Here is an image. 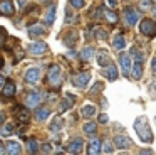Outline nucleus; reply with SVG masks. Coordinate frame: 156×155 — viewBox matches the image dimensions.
Segmentation results:
<instances>
[{
	"label": "nucleus",
	"instance_id": "f257e3e1",
	"mask_svg": "<svg viewBox=\"0 0 156 155\" xmlns=\"http://www.w3.org/2000/svg\"><path fill=\"white\" fill-rule=\"evenodd\" d=\"M134 131L141 138V142H144V143H151L153 142V131L144 116H139L134 120Z\"/></svg>",
	"mask_w": 156,
	"mask_h": 155
},
{
	"label": "nucleus",
	"instance_id": "f03ea898",
	"mask_svg": "<svg viewBox=\"0 0 156 155\" xmlns=\"http://www.w3.org/2000/svg\"><path fill=\"white\" fill-rule=\"evenodd\" d=\"M139 30H141L143 36L154 37L156 36V24L153 22L151 19H144V20H141V24H139Z\"/></svg>",
	"mask_w": 156,
	"mask_h": 155
},
{
	"label": "nucleus",
	"instance_id": "7ed1b4c3",
	"mask_svg": "<svg viewBox=\"0 0 156 155\" xmlns=\"http://www.w3.org/2000/svg\"><path fill=\"white\" fill-rule=\"evenodd\" d=\"M124 19L128 22V25H136L139 22V12L134 7H126L124 9Z\"/></svg>",
	"mask_w": 156,
	"mask_h": 155
},
{
	"label": "nucleus",
	"instance_id": "20e7f679",
	"mask_svg": "<svg viewBox=\"0 0 156 155\" xmlns=\"http://www.w3.org/2000/svg\"><path fill=\"white\" fill-rule=\"evenodd\" d=\"M49 83L54 84V86H61L62 76H61V67L59 66H52L49 69Z\"/></svg>",
	"mask_w": 156,
	"mask_h": 155
},
{
	"label": "nucleus",
	"instance_id": "39448f33",
	"mask_svg": "<svg viewBox=\"0 0 156 155\" xmlns=\"http://www.w3.org/2000/svg\"><path fill=\"white\" fill-rule=\"evenodd\" d=\"M42 101V94L41 93H35V91H32V93L27 94V100H25V104H27V108H35L39 106Z\"/></svg>",
	"mask_w": 156,
	"mask_h": 155
},
{
	"label": "nucleus",
	"instance_id": "423d86ee",
	"mask_svg": "<svg viewBox=\"0 0 156 155\" xmlns=\"http://www.w3.org/2000/svg\"><path fill=\"white\" fill-rule=\"evenodd\" d=\"M41 78V69L39 67H30V69L25 73V83L29 84H35Z\"/></svg>",
	"mask_w": 156,
	"mask_h": 155
},
{
	"label": "nucleus",
	"instance_id": "0eeeda50",
	"mask_svg": "<svg viewBox=\"0 0 156 155\" xmlns=\"http://www.w3.org/2000/svg\"><path fill=\"white\" fill-rule=\"evenodd\" d=\"M47 51V44L45 42H34L29 46V52L32 54V56H42V54Z\"/></svg>",
	"mask_w": 156,
	"mask_h": 155
},
{
	"label": "nucleus",
	"instance_id": "6e6552de",
	"mask_svg": "<svg viewBox=\"0 0 156 155\" xmlns=\"http://www.w3.org/2000/svg\"><path fill=\"white\" fill-rule=\"evenodd\" d=\"M89 79H91V73H87V71H84V73L77 74V76L74 78V86L77 88H86L89 83Z\"/></svg>",
	"mask_w": 156,
	"mask_h": 155
},
{
	"label": "nucleus",
	"instance_id": "1a4fd4ad",
	"mask_svg": "<svg viewBox=\"0 0 156 155\" xmlns=\"http://www.w3.org/2000/svg\"><path fill=\"white\" fill-rule=\"evenodd\" d=\"M114 145H116V148H129L133 145V142H131V138H128L126 135H116Z\"/></svg>",
	"mask_w": 156,
	"mask_h": 155
},
{
	"label": "nucleus",
	"instance_id": "9d476101",
	"mask_svg": "<svg viewBox=\"0 0 156 155\" xmlns=\"http://www.w3.org/2000/svg\"><path fill=\"white\" fill-rule=\"evenodd\" d=\"M119 64H121V71L122 74H126L128 76L129 74V69H131V59H129L128 54H119Z\"/></svg>",
	"mask_w": 156,
	"mask_h": 155
},
{
	"label": "nucleus",
	"instance_id": "9b49d317",
	"mask_svg": "<svg viewBox=\"0 0 156 155\" xmlns=\"http://www.w3.org/2000/svg\"><path fill=\"white\" fill-rule=\"evenodd\" d=\"M0 12L4 13V15H14L15 7L12 3V0H2V3H0Z\"/></svg>",
	"mask_w": 156,
	"mask_h": 155
},
{
	"label": "nucleus",
	"instance_id": "f8f14e48",
	"mask_svg": "<svg viewBox=\"0 0 156 155\" xmlns=\"http://www.w3.org/2000/svg\"><path fill=\"white\" fill-rule=\"evenodd\" d=\"M82 147H84V142H82L81 138H76V140H72L71 143H69L67 150L71 152V153H79V152L82 150Z\"/></svg>",
	"mask_w": 156,
	"mask_h": 155
},
{
	"label": "nucleus",
	"instance_id": "ddd939ff",
	"mask_svg": "<svg viewBox=\"0 0 156 155\" xmlns=\"http://www.w3.org/2000/svg\"><path fill=\"white\" fill-rule=\"evenodd\" d=\"M15 115H17V120L20 121V123H29V118H30V115H29L27 108H17V111H15Z\"/></svg>",
	"mask_w": 156,
	"mask_h": 155
},
{
	"label": "nucleus",
	"instance_id": "4468645a",
	"mask_svg": "<svg viewBox=\"0 0 156 155\" xmlns=\"http://www.w3.org/2000/svg\"><path fill=\"white\" fill-rule=\"evenodd\" d=\"M2 94H4L5 98L15 94V83H14V81H5L4 88H2Z\"/></svg>",
	"mask_w": 156,
	"mask_h": 155
},
{
	"label": "nucleus",
	"instance_id": "2eb2a0df",
	"mask_svg": "<svg viewBox=\"0 0 156 155\" xmlns=\"http://www.w3.org/2000/svg\"><path fill=\"white\" fill-rule=\"evenodd\" d=\"M99 152H102V147H101V143H99V140H92L91 143H89V148H87V153L89 155H98Z\"/></svg>",
	"mask_w": 156,
	"mask_h": 155
},
{
	"label": "nucleus",
	"instance_id": "dca6fc26",
	"mask_svg": "<svg viewBox=\"0 0 156 155\" xmlns=\"http://www.w3.org/2000/svg\"><path fill=\"white\" fill-rule=\"evenodd\" d=\"M118 74H119L118 73V67L112 66V64H109V67L104 71V76L108 78L109 81H116V79H118Z\"/></svg>",
	"mask_w": 156,
	"mask_h": 155
},
{
	"label": "nucleus",
	"instance_id": "f3484780",
	"mask_svg": "<svg viewBox=\"0 0 156 155\" xmlns=\"http://www.w3.org/2000/svg\"><path fill=\"white\" fill-rule=\"evenodd\" d=\"M133 76H134V79H139L143 76V61H134V64H133Z\"/></svg>",
	"mask_w": 156,
	"mask_h": 155
},
{
	"label": "nucleus",
	"instance_id": "a211bd4d",
	"mask_svg": "<svg viewBox=\"0 0 156 155\" xmlns=\"http://www.w3.org/2000/svg\"><path fill=\"white\" fill-rule=\"evenodd\" d=\"M45 34V29L42 25H32V27H29V36L30 37H37V36H44Z\"/></svg>",
	"mask_w": 156,
	"mask_h": 155
},
{
	"label": "nucleus",
	"instance_id": "6ab92c4d",
	"mask_svg": "<svg viewBox=\"0 0 156 155\" xmlns=\"http://www.w3.org/2000/svg\"><path fill=\"white\" fill-rule=\"evenodd\" d=\"M49 115H51V111H49L47 108H37V110H35V118H37L39 121H45L49 118Z\"/></svg>",
	"mask_w": 156,
	"mask_h": 155
},
{
	"label": "nucleus",
	"instance_id": "aec40b11",
	"mask_svg": "<svg viewBox=\"0 0 156 155\" xmlns=\"http://www.w3.org/2000/svg\"><path fill=\"white\" fill-rule=\"evenodd\" d=\"M112 46H114V49L122 51V49L126 47V40H124V37H122V36H116V37H114V40H112Z\"/></svg>",
	"mask_w": 156,
	"mask_h": 155
},
{
	"label": "nucleus",
	"instance_id": "412c9836",
	"mask_svg": "<svg viewBox=\"0 0 156 155\" xmlns=\"http://www.w3.org/2000/svg\"><path fill=\"white\" fill-rule=\"evenodd\" d=\"M54 20H55V7L51 5V7H49V10H47V13H45V24L51 25Z\"/></svg>",
	"mask_w": 156,
	"mask_h": 155
},
{
	"label": "nucleus",
	"instance_id": "4be33fe9",
	"mask_svg": "<svg viewBox=\"0 0 156 155\" xmlns=\"http://www.w3.org/2000/svg\"><path fill=\"white\" fill-rule=\"evenodd\" d=\"M7 153H20V143H19V142H9L7 143Z\"/></svg>",
	"mask_w": 156,
	"mask_h": 155
},
{
	"label": "nucleus",
	"instance_id": "5701e85b",
	"mask_svg": "<svg viewBox=\"0 0 156 155\" xmlns=\"http://www.w3.org/2000/svg\"><path fill=\"white\" fill-rule=\"evenodd\" d=\"M76 39H77V32H74V30H71V32L66 36V40L64 42L67 44L69 47H74V44H76Z\"/></svg>",
	"mask_w": 156,
	"mask_h": 155
},
{
	"label": "nucleus",
	"instance_id": "b1692460",
	"mask_svg": "<svg viewBox=\"0 0 156 155\" xmlns=\"http://www.w3.org/2000/svg\"><path fill=\"white\" fill-rule=\"evenodd\" d=\"M92 54H94V47H84V49L81 51V59L89 61L92 57Z\"/></svg>",
	"mask_w": 156,
	"mask_h": 155
},
{
	"label": "nucleus",
	"instance_id": "393cba45",
	"mask_svg": "<svg viewBox=\"0 0 156 155\" xmlns=\"http://www.w3.org/2000/svg\"><path fill=\"white\" fill-rule=\"evenodd\" d=\"M81 113H82V116H84V118H91V116H94V115H96V108L91 106V104H87V106L82 108Z\"/></svg>",
	"mask_w": 156,
	"mask_h": 155
},
{
	"label": "nucleus",
	"instance_id": "a878e982",
	"mask_svg": "<svg viewBox=\"0 0 156 155\" xmlns=\"http://www.w3.org/2000/svg\"><path fill=\"white\" fill-rule=\"evenodd\" d=\"M98 62L101 64V66H106V64L109 62V56L106 51H99L98 52Z\"/></svg>",
	"mask_w": 156,
	"mask_h": 155
},
{
	"label": "nucleus",
	"instance_id": "bb28decb",
	"mask_svg": "<svg viewBox=\"0 0 156 155\" xmlns=\"http://www.w3.org/2000/svg\"><path fill=\"white\" fill-rule=\"evenodd\" d=\"M14 130H15V128H14V123H5L4 127H2L0 135H2V137H9V135H10Z\"/></svg>",
	"mask_w": 156,
	"mask_h": 155
},
{
	"label": "nucleus",
	"instance_id": "cd10ccee",
	"mask_svg": "<svg viewBox=\"0 0 156 155\" xmlns=\"http://www.w3.org/2000/svg\"><path fill=\"white\" fill-rule=\"evenodd\" d=\"M27 148H29V152H30V153H35V152L39 150V143H37V140H34V138H30V140L27 142Z\"/></svg>",
	"mask_w": 156,
	"mask_h": 155
},
{
	"label": "nucleus",
	"instance_id": "c85d7f7f",
	"mask_svg": "<svg viewBox=\"0 0 156 155\" xmlns=\"http://www.w3.org/2000/svg\"><path fill=\"white\" fill-rule=\"evenodd\" d=\"M104 17H106V20H108V22H111V24L118 22V15H116V13H112L111 10H104Z\"/></svg>",
	"mask_w": 156,
	"mask_h": 155
},
{
	"label": "nucleus",
	"instance_id": "c756f323",
	"mask_svg": "<svg viewBox=\"0 0 156 155\" xmlns=\"http://www.w3.org/2000/svg\"><path fill=\"white\" fill-rule=\"evenodd\" d=\"M62 127H64V121H62L61 118H55L54 123H51V130H52V131H59Z\"/></svg>",
	"mask_w": 156,
	"mask_h": 155
},
{
	"label": "nucleus",
	"instance_id": "7c9ffc66",
	"mask_svg": "<svg viewBox=\"0 0 156 155\" xmlns=\"http://www.w3.org/2000/svg\"><path fill=\"white\" fill-rule=\"evenodd\" d=\"M72 103H74V96H72V94H71V100L67 101V98H66V100H64V101H62V103H61V106H59V110H61V111L67 110V108H71V106H72Z\"/></svg>",
	"mask_w": 156,
	"mask_h": 155
},
{
	"label": "nucleus",
	"instance_id": "2f4dec72",
	"mask_svg": "<svg viewBox=\"0 0 156 155\" xmlns=\"http://www.w3.org/2000/svg\"><path fill=\"white\" fill-rule=\"evenodd\" d=\"M82 130H84L86 133H94L96 131V123L94 121H89V123H86L84 127H82Z\"/></svg>",
	"mask_w": 156,
	"mask_h": 155
},
{
	"label": "nucleus",
	"instance_id": "473e14b6",
	"mask_svg": "<svg viewBox=\"0 0 156 155\" xmlns=\"http://www.w3.org/2000/svg\"><path fill=\"white\" fill-rule=\"evenodd\" d=\"M131 54H133V57H134V61H143V59H144L143 52L139 49H136V47H133V49H131Z\"/></svg>",
	"mask_w": 156,
	"mask_h": 155
},
{
	"label": "nucleus",
	"instance_id": "72a5a7b5",
	"mask_svg": "<svg viewBox=\"0 0 156 155\" xmlns=\"http://www.w3.org/2000/svg\"><path fill=\"white\" fill-rule=\"evenodd\" d=\"M69 3H71L74 9H82V7L86 5V0H69Z\"/></svg>",
	"mask_w": 156,
	"mask_h": 155
},
{
	"label": "nucleus",
	"instance_id": "f704fd0d",
	"mask_svg": "<svg viewBox=\"0 0 156 155\" xmlns=\"http://www.w3.org/2000/svg\"><path fill=\"white\" fill-rule=\"evenodd\" d=\"M112 150H114V148H112V143H111V142H104V143H102V152H106V153H111Z\"/></svg>",
	"mask_w": 156,
	"mask_h": 155
},
{
	"label": "nucleus",
	"instance_id": "c9c22d12",
	"mask_svg": "<svg viewBox=\"0 0 156 155\" xmlns=\"http://www.w3.org/2000/svg\"><path fill=\"white\" fill-rule=\"evenodd\" d=\"M153 7V0H141V9L143 10H149Z\"/></svg>",
	"mask_w": 156,
	"mask_h": 155
},
{
	"label": "nucleus",
	"instance_id": "e433bc0d",
	"mask_svg": "<svg viewBox=\"0 0 156 155\" xmlns=\"http://www.w3.org/2000/svg\"><path fill=\"white\" fill-rule=\"evenodd\" d=\"M41 150L44 152V153H51V152H52V145L51 143H42L41 145Z\"/></svg>",
	"mask_w": 156,
	"mask_h": 155
},
{
	"label": "nucleus",
	"instance_id": "4c0bfd02",
	"mask_svg": "<svg viewBox=\"0 0 156 155\" xmlns=\"http://www.w3.org/2000/svg\"><path fill=\"white\" fill-rule=\"evenodd\" d=\"M101 89H102V83H96V86L91 89V94H98Z\"/></svg>",
	"mask_w": 156,
	"mask_h": 155
},
{
	"label": "nucleus",
	"instance_id": "58836bf2",
	"mask_svg": "<svg viewBox=\"0 0 156 155\" xmlns=\"http://www.w3.org/2000/svg\"><path fill=\"white\" fill-rule=\"evenodd\" d=\"M99 121H101V123H108V121H109V118H108V115H106V113H102V115H99Z\"/></svg>",
	"mask_w": 156,
	"mask_h": 155
},
{
	"label": "nucleus",
	"instance_id": "ea45409f",
	"mask_svg": "<svg viewBox=\"0 0 156 155\" xmlns=\"http://www.w3.org/2000/svg\"><path fill=\"white\" fill-rule=\"evenodd\" d=\"M149 93H151V94H153V96H154V98H156V81H154V83H153V84H151V86H149Z\"/></svg>",
	"mask_w": 156,
	"mask_h": 155
},
{
	"label": "nucleus",
	"instance_id": "a19ab883",
	"mask_svg": "<svg viewBox=\"0 0 156 155\" xmlns=\"http://www.w3.org/2000/svg\"><path fill=\"white\" fill-rule=\"evenodd\" d=\"M96 36H98L99 39H104V37H106V34L102 32V30H98V32H96Z\"/></svg>",
	"mask_w": 156,
	"mask_h": 155
},
{
	"label": "nucleus",
	"instance_id": "79ce46f5",
	"mask_svg": "<svg viewBox=\"0 0 156 155\" xmlns=\"http://www.w3.org/2000/svg\"><path fill=\"white\" fill-rule=\"evenodd\" d=\"M108 3H109V7H112V9L118 7V2H116V0H108Z\"/></svg>",
	"mask_w": 156,
	"mask_h": 155
},
{
	"label": "nucleus",
	"instance_id": "37998d69",
	"mask_svg": "<svg viewBox=\"0 0 156 155\" xmlns=\"http://www.w3.org/2000/svg\"><path fill=\"white\" fill-rule=\"evenodd\" d=\"M19 5H20L22 9H24V7H25V0H19Z\"/></svg>",
	"mask_w": 156,
	"mask_h": 155
},
{
	"label": "nucleus",
	"instance_id": "c03bdc74",
	"mask_svg": "<svg viewBox=\"0 0 156 155\" xmlns=\"http://www.w3.org/2000/svg\"><path fill=\"white\" fill-rule=\"evenodd\" d=\"M153 66H154V73H156V57L153 59Z\"/></svg>",
	"mask_w": 156,
	"mask_h": 155
},
{
	"label": "nucleus",
	"instance_id": "a18cd8bd",
	"mask_svg": "<svg viewBox=\"0 0 156 155\" xmlns=\"http://www.w3.org/2000/svg\"><path fill=\"white\" fill-rule=\"evenodd\" d=\"M154 19H156V9H154Z\"/></svg>",
	"mask_w": 156,
	"mask_h": 155
}]
</instances>
